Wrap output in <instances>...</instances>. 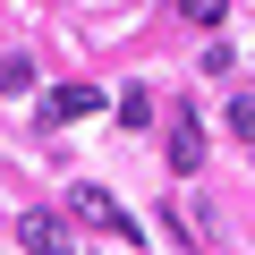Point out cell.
Wrapping results in <instances>:
<instances>
[{"instance_id": "7a4b0ae2", "label": "cell", "mask_w": 255, "mask_h": 255, "mask_svg": "<svg viewBox=\"0 0 255 255\" xmlns=\"http://www.w3.org/2000/svg\"><path fill=\"white\" fill-rule=\"evenodd\" d=\"M68 204H77V221H94L102 238H136V221H128V204H119V196H102V187H77Z\"/></svg>"}, {"instance_id": "52a82bcc", "label": "cell", "mask_w": 255, "mask_h": 255, "mask_svg": "<svg viewBox=\"0 0 255 255\" xmlns=\"http://www.w3.org/2000/svg\"><path fill=\"white\" fill-rule=\"evenodd\" d=\"M179 17L187 26H221V0H179Z\"/></svg>"}, {"instance_id": "8992f818", "label": "cell", "mask_w": 255, "mask_h": 255, "mask_svg": "<svg viewBox=\"0 0 255 255\" xmlns=\"http://www.w3.org/2000/svg\"><path fill=\"white\" fill-rule=\"evenodd\" d=\"M230 136H238V145H255V94H238V102H230Z\"/></svg>"}, {"instance_id": "6da1fadb", "label": "cell", "mask_w": 255, "mask_h": 255, "mask_svg": "<svg viewBox=\"0 0 255 255\" xmlns=\"http://www.w3.org/2000/svg\"><path fill=\"white\" fill-rule=\"evenodd\" d=\"M162 145H170V170H204V128H196V111H187V102H170Z\"/></svg>"}, {"instance_id": "3957f363", "label": "cell", "mask_w": 255, "mask_h": 255, "mask_svg": "<svg viewBox=\"0 0 255 255\" xmlns=\"http://www.w3.org/2000/svg\"><path fill=\"white\" fill-rule=\"evenodd\" d=\"M17 238H26V255H68V221L60 213H26Z\"/></svg>"}, {"instance_id": "277c9868", "label": "cell", "mask_w": 255, "mask_h": 255, "mask_svg": "<svg viewBox=\"0 0 255 255\" xmlns=\"http://www.w3.org/2000/svg\"><path fill=\"white\" fill-rule=\"evenodd\" d=\"M94 102H102V94H94V85H60V94H51V102H43V128H68V119H85V111H94Z\"/></svg>"}, {"instance_id": "5b68a950", "label": "cell", "mask_w": 255, "mask_h": 255, "mask_svg": "<svg viewBox=\"0 0 255 255\" xmlns=\"http://www.w3.org/2000/svg\"><path fill=\"white\" fill-rule=\"evenodd\" d=\"M119 119H128V128H145V119H153V94H145V85H128V94H119Z\"/></svg>"}]
</instances>
